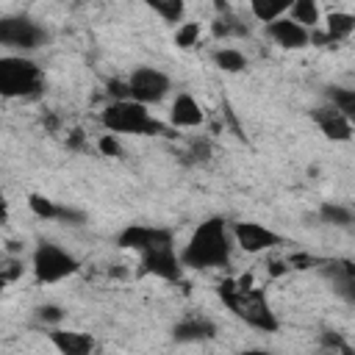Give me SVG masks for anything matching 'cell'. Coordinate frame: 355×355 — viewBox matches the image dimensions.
<instances>
[{"label":"cell","instance_id":"cell-1","mask_svg":"<svg viewBox=\"0 0 355 355\" xmlns=\"http://www.w3.org/2000/svg\"><path fill=\"white\" fill-rule=\"evenodd\" d=\"M230 252H233V241L225 219L211 216L200 222L191 239L186 241L180 252V263L186 269H222L230 263Z\"/></svg>","mask_w":355,"mask_h":355},{"label":"cell","instance_id":"cell-2","mask_svg":"<svg viewBox=\"0 0 355 355\" xmlns=\"http://www.w3.org/2000/svg\"><path fill=\"white\" fill-rule=\"evenodd\" d=\"M216 294L227 305V311L233 316H239L241 322H247L250 327L263 330V333H275L277 330V316L269 308L263 291L252 288L247 280H222L216 286Z\"/></svg>","mask_w":355,"mask_h":355},{"label":"cell","instance_id":"cell-3","mask_svg":"<svg viewBox=\"0 0 355 355\" xmlns=\"http://www.w3.org/2000/svg\"><path fill=\"white\" fill-rule=\"evenodd\" d=\"M100 122L105 125L108 133H130V136H169V128L158 122L147 105L133 103V100H114L103 108Z\"/></svg>","mask_w":355,"mask_h":355},{"label":"cell","instance_id":"cell-4","mask_svg":"<svg viewBox=\"0 0 355 355\" xmlns=\"http://www.w3.org/2000/svg\"><path fill=\"white\" fill-rule=\"evenodd\" d=\"M42 89V69L25 55H0V97H33Z\"/></svg>","mask_w":355,"mask_h":355},{"label":"cell","instance_id":"cell-5","mask_svg":"<svg viewBox=\"0 0 355 355\" xmlns=\"http://www.w3.org/2000/svg\"><path fill=\"white\" fill-rule=\"evenodd\" d=\"M31 266H33V275L39 283L50 286V283H61L67 277H72L80 263L72 252H67L61 244L55 241H39L33 255H31Z\"/></svg>","mask_w":355,"mask_h":355},{"label":"cell","instance_id":"cell-6","mask_svg":"<svg viewBox=\"0 0 355 355\" xmlns=\"http://www.w3.org/2000/svg\"><path fill=\"white\" fill-rule=\"evenodd\" d=\"M125 83H128V97L133 103H141V105L161 103L169 94V86H172L169 75L155 69V67H136Z\"/></svg>","mask_w":355,"mask_h":355},{"label":"cell","instance_id":"cell-7","mask_svg":"<svg viewBox=\"0 0 355 355\" xmlns=\"http://www.w3.org/2000/svg\"><path fill=\"white\" fill-rule=\"evenodd\" d=\"M47 39L44 28L31 17H0V47L11 50H36Z\"/></svg>","mask_w":355,"mask_h":355},{"label":"cell","instance_id":"cell-8","mask_svg":"<svg viewBox=\"0 0 355 355\" xmlns=\"http://www.w3.org/2000/svg\"><path fill=\"white\" fill-rule=\"evenodd\" d=\"M116 244L122 250H133V252L144 255V252H150L155 247L175 244V233L169 227H158V225H128L116 236Z\"/></svg>","mask_w":355,"mask_h":355},{"label":"cell","instance_id":"cell-9","mask_svg":"<svg viewBox=\"0 0 355 355\" xmlns=\"http://www.w3.org/2000/svg\"><path fill=\"white\" fill-rule=\"evenodd\" d=\"M230 236H233V241H236L244 252H250V255L266 252V250L283 244V236L275 233L272 227L261 225V222H236L233 230H230Z\"/></svg>","mask_w":355,"mask_h":355},{"label":"cell","instance_id":"cell-10","mask_svg":"<svg viewBox=\"0 0 355 355\" xmlns=\"http://www.w3.org/2000/svg\"><path fill=\"white\" fill-rule=\"evenodd\" d=\"M141 275H153V277H161V280H180L183 275V263H180V255L175 252V244H166V247H155L150 252L141 255Z\"/></svg>","mask_w":355,"mask_h":355},{"label":"cell","instance_id":"cell-11","mask_svg":"<svg viewBox=\"0 0 355 355\" xmlns=\"http://www.w3.org/2000/svg\"><path fill=\"white\" fill-rule=\"evenodd\" d=\"M266 36L283 50H302V47L311 44V31H305L302 25H297L288 17H280V19L269 22L266 25Z\"/></svg>","mask_w":355,"mask_h":355},{"label":"cell","instance_id":"cell-12","mask_svg":"<svg viewBox=\"0 0 355 355\" xmlns=\"http://www.w3.org/2000/svg\"><path fill=\"white\" fill-rule=\"evenodd\" d=\"M50 344L58 349V355H92L94 352V338L83 330H64V327H50L47 333Z\"/></svg>","mask_w":355,"mask_h":355},{"label":"cell","instance_id":"cell-13","mask_svg":"<svg viewBox=\"0 0 355 355\" xmlns=\"http://www.w3.org/2000/svg\"><path fill=\"white\" fill-rule=\"evenodd\" d=\"M313 122L319 125V130L327 136V139H333V141H349V136H352V119H347L341 111H336L333 105H322V108H316L313 114Z\"/></svg>","mask_w":355,"mask_h":355},{"label":"cell","instance_id":"cell-14","mask_svg":"<svg viewBox=\"0 0 355 355\" xmlns=\"http://www.w3.org/2000/svg\"><path fill=\"white\" fill-rule=\"evenodd\" d=\"M172 336H175V341H180V344H197V341L214 338V336H216V324H214L208 316L191 313V316L180 319V322L172 327Z\"/></svg>","mask_w":355,"mask_h":355},{"label":"cell","instance_id":"cell-15","mask_svg":"<svg viewBox=\"0 0 355 355\" xmlns=\"http://www.w3.org/2000/svg\"><path fill=\"white\" fill-rule=\"evenodd\" d=\"M202 119H205L202 105H200L189 92H180V94L172 100V111H169L172 128H197V125H202Z\"/></svg>","mask_w":355,"mask_h":355},{"label":"cell","instance_id":"cell-16","mask_svg":"<svg viewBox=\"0 0 355 355\" xmlns=\"http://www.w3.org/2000/svg\"><path fill=\"white\" fill-rule=\"evenodd\" d=\"M324 28H327V33L322 36V42H344L355 31V17L349 11H333V14H327Z\"/></svg>","mask_w":355,"mask_h":355},{"label":"cell","instance_id":"cell-17","mask_svg":"<svg viewBox=\"0 0 355 355\" xmlns=\"http://www.w3.org/2000/svg\"><path fill=\"white\" fill-rule=\"evenodd\" d=\"M286 17L294 19L297 25H302L305 31H313L319 25V19H322V11H319V6L313 0H294L288 6V14Z\"/></svg>","mask_w":355,"mask_h":355},{"label":"cell","instance_id":"cell-18","mask_svg":"<svg viewBox=\"0 0 355 355\" xmlns=\"http://www.w3.org/2000/svg\"><path fill=\"white\" fill-rule=\"evenodd\" d=\"M288 6H291L288 0H272V3H266V0H252V3H250V14H252L258 22L269 25V22L286 17V14H288Z\"/></svg>","mask_w":355,"mask_h":355},{"label":"cell","instance_id":"cell-19","mask_svg":"<svg viewBox=\"0 0 355 355\" xmlns=\"http://www.w3.org/2000/svg\"><path fill=\"white\" fill-rule=\"evenodd\" d=\"M214 64L222 72H241V69H247V55L236 47H219L214 53Z\"/></svg>","mask_w":355,"mask_h":355},{"label":"cell","instance_id":"cell-20","mask_svg":"<svg viewBox=\"0 0 355 355\" xmlns=\"http://www.w3.org/2000/svg\"><path fill=\"white\" fill-rule=\"evenodd\" d=\"M327 100H330V105H333L336 111H341L347 119L355 116V92H352V89L333 86V89L327 92Z\"/></svg>","mask_w":355,"mask_h":355},{"label":"cell","instance_id":"cell-21","mask_svg":"<svg viewBox=\"0 0 355 355\" xmlns=\"http://www.w3.org/2000/svg\"><path fill=\"white\" fill-rule=\"evenodd\" d=\"M319 219L327 222V225H336V227H349L352 225V211L338 205V202H324L319 208Z\"/></svg>","mask_w":355,"mask_h":355},{"label":"cell","instance_id":"cell-22","mask_svg":"<svg viewBox=\"0 0 355 355\" xmlns=\"http://www.w3.org/2000/svg\"><path fill=\"white\" fill-rule=\"evenodd\" d=\"M150 8H153L164 22H180L183 14H186L183 0H153Z\"/></svg>","mask_w":355,"mask_h":355},{"label":"cell","instance_id":"cell-23","mask_svg":"<svg viewBox=\"0 0 355 355\" xmlns=\"http://www.w3.org/2000/svg\"><path fill=\"white\" fill-rule=\"evenodd\" d=\"M28 205H31V211L39 219H55V214H58V205L50 197H44V194H31L28 197Z\"/></svg>","mask_w":355,"mask_h":355},{"label":"cell","instance_id":"cell-24","mask_svg":"<svg viewBox=\"0 0 355 355\" xmlns=\"http://www.w3.org/2000/svg\"><path fill=\"white\" fill-rule=\"evenodd\" d=\"M197 39H200V22H183V25H178V33H175V44L178 47L189 50V47L197 44Z\"/></svg>","mask_w":355,"mask_h":355},{"label":"cell","instance_id":"cell-25","mask_svg":"<svg viewBox=\"0 0 355 355\" xmlns=\"http://www.w3.org/2000/svg\"><path fill=\"white\" fill-rule=\"evenodd\" d=\"M97 147H100V153H103V155H111V158L122 155V147H119V141H116V136H114V133H105V136H100Z\"/></svg>","mask_w":355,"mask_h":355},{"label":"cell","instance_id":"cell-26","mask_svg":"<svg viewBox=\"0 0 355 355\" xmlns=\"http://www.w3.org/2000/svg\"><path fill=\"white\" fill-rule=\"evenodd\" d=\"M36 316H39L44 324H58V322L64 319V311H61L58 305H42V308H36Z\"/></svg>","mask_w":355,"mask_h":355},{"label":"cell","instance_id":"cell-27","mask_svg":"<svg viewBox=\"0 0 355 355\" xmlns=\"http://www.w3.org/2000/svg\"><path fill=\"white\" fill-rule=\"evenodd\" d=\"M55 219H61V222H67V225H83V211H75V208H69V205H58V214H55Z\"/></svg>","mask_w":355,"mask_h":355},{"label":"cell","instance_id":"cell-28","mask_svg":"<svg viewBox=\"0 0 355 355\" xmlns=\"http://www.w3.org/2000/svg\"><path fill=\"white\" fill-rule=\"evenodd\" d=\"M214 33L216 36H230V33H247V28L244 25H236L230 19H216L214 22Z\"/></svg>","mask_w":355,"mask_h":355},{"label":"cell","instance_id":"cell-29","mask_svg":"<svg viewBox=\"0 0 355 355\" xmlns=\"http://www.w3.org/2000/svg\"><path fill=\"white\" fill-rule=\"evenodd\" d=\"M8 219V200H6V194L0 191V225Z\"/></svg>","mask_w":355,"mask_h":355},{"label":"cell","instance_id":"cell-30","mask_svg":"<svg viewBox=\"0 0 355 355\" xmlns=\"http://www.w3.org/2000/svg\"><path fill=\"white\" fill-rule=\"evenodd\" d=\"M239 355H272L269 349H244V352H239Z\"/></svg>","mask_w":355,"mask_h":355},{"label":"cell","instance_id":"cell-31","mask_svg":"<svg viewBox=\"0 0 355 355\" xmlns=\"http://www.w3.org/2000/svg\"><path fill=\"white\" fill-rule=\"evenodd\" d=\"M3 286H6V283H3V280H0V291H3Z\"/></svg>","mask_w":355,"mask_h":355}]
</instances>
